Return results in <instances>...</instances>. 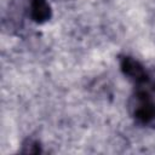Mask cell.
Listing matches in <instances>:
<instances>
[{
	"label": "cell",
	"mask_w": 155,
	"mask_h": 155,
	"mask_svg": "<svg viewBox=\"0 0 155 155\" xmlns=\"http://www.w3.org/2000/svg\"><path fill=\"white\" fill-rule=\"evenodd\" d=\"M134 116L144 124L155 120V103L144 92L137 94L136 97Z\"/></svg>",
	"instance_id": "cell-1"
},
{
	"label": "cell",
	"mask_w": 155,
	"mask_h": 155,
	"mask_svg": "<svg viewBox=\"0 0 155 155\" xmlns=\"http://www.w3.org/2000/svg\"><path fill=\"white\" fill-rule=\"evenodd\" d=\"M121 65H122L125 74H127L134 81L139 82V81L147 80V74H145L143 67L137 61H134L132 58H124Z\"/></svg>",
	"instance_id": "cell-2"
},
{
	"label": "cell",
	"mask_w": 155,
	"mask_h": 155,
	"mask_svg": "<svg viewBox=\"0 0 155 155\" xmlns=\"http://www.w3.org/2000/svg\"><path fill=\"white\" fill-rule=\"evenodd\" d=\"M31 16L35 21L42 22L50 17V7L45 0H34L31 2Z\"/></svg>",
	"instance_id": "cell-3"
}]
</instances>
